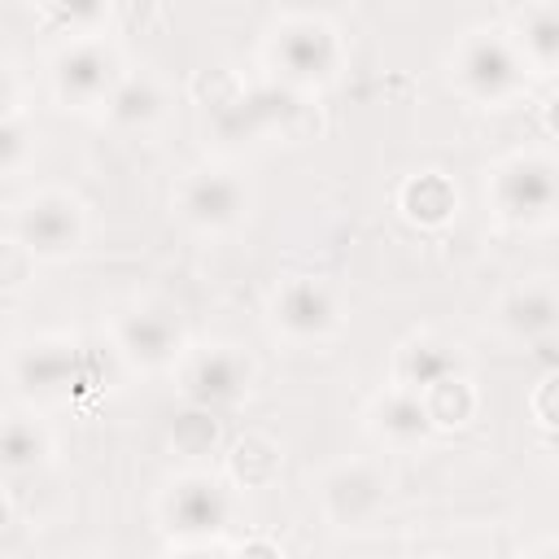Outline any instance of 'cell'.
I'll use <instances>...</instances> for the list:
<instances>
[{
	"label": "cell",
	"instance_id": "3",
	"mask_svg": "<svg viewBox=\"0 0 559 559\" xmlns=\"http://www.w3.org/2000/svg\"><path fill=\"white\" fill-rule=\"evenodd\" d=\"M493 214L511 227H542L555 214V162L546 153H515L493 166L489 179Z\"/></svg>",
	"mask_w": 559,
	"mask_h": 559
},
{
	"label": "cell",
	"instance_id": "16",
	"mask_svg": "<svg viewBox=\"0 0 559 559\" xmlns=\"http://www.w3.org/2000/svg\"><path fill=\"white\" fill-rule=\"evenodd\" d=\"M454 371H463V362H459V354H454L450 341H437V336H424L419 332V336H411V341L397 345L393 380L402 389H411V393H424L428 384H437V380H445Z\"/></svg>",
	"mask_w": 559,
	"mask_h": 559
},
{
	"label": "cell",
	"instance_id": "7",
	"mask_svg": "<svg viewBox=\"0 0 559 559\" xmlns=\"http://www.w3.org/2000/svg\"><path fill=\"white\" fill-rule=\"evenodd\" d=\"M118 74H122L118 52L96 35L70 39L52 57V92L61 105H74V109H100L105 96L114 92Z\"/></svg>",
	"mask_w": 559,
	"mask_h": 559
},
{
	"label": "cell",
	"instance_id": "6",
	"mask_svg": "<svg viewBox=\"0 0 559 559\" xmlns=\"http://www.w3.org/2000/svg\"><path fill=\"white\" fill-rule=\"evenodd\" d=\"M271 323L293 345L328 341L341 328V297L319 275H288L271 293Z\"/></svg>",
	"mask_w": 559,
	"mask_h": 559
},
{
	"label": "cell",
	"instance_id": "14",
	"mask_svg": "<svg viewBox=\"0 0 559 559\" xmlns=\"http://www.w3.org/2000/svg\"><path fill=\"white\" fill-rule=\"evenodd\" d=\"M555 288L550 280H524L515 288H507V297L498 301V328L520 341V345H537V341H550L555 332Z\"/></svg>",
	"mask_w": 559,
	"mask_h": 559
},
{
	"label": "cell",
	"instance_id": "2",
	"mask_svg": "<svg viewBox=\"0 0 559 559\" xmlns=\"http://www.w3.org/2000/svg\"><path fill=\"white\" fill-rule=\"evenodd\" d=\"M341 35L323 17H288L266 39V66L284 87H323L341 70Z\"/></svg>",
	"mask_w": 559,
	"mask_h": 559
},
{
	"label": "cell",
	"instance_id": "11",
	"mask_svg": "<svg viewBox=\"0 0 559 559\" xmlns=\"http://www.w3.org/2000/svg\"><path fill=\"white\" fill-rule=\"evenodd\" d=\"M9 376L13 384L35 397V402H52L66 397L79 380H83V349L66 336H39L13 349L9 358Z\"/></svg>",
	"mask_w": 559,
	"mask_h": 559
},
{
	"label": "cell",
	"instance_id": "5",
	"mask_svg": "<svg viewBox=\"0 0 559 559\" xmlns=\"http://www.w3.org/2000/svg\"><path fill=\"white\" fill-rule=\"evenodd\" d=\"M13 236L35 258H48V262L70 258L83 245V205H79V197L61 192V188H44V192L26 197L13 214Z\"/></svg>",
	"mask_w": 559,
	"mask_h": 559
},
{
	"label": "cell",
	"instance_id": "26",
	"mask_svg": "<svg viewBox=\"0 0 559 559\" xmlns=\"http://www.w3.org/2000/svg\"><path fill=\"white\" fill-rule=\"evenodd\" d=\"M39 4H44V0H39Z\"/></svg>",
	"mask_w": 559,
	"mask_h": 559
},
{
	"label": "cell",
	"instance_id": "13",
	"mask_svg": "<svg viewBox=\"0 0 559 559\" xmlns=\"http://www.w3.org/2000/svg\"><path fill=\"white\" fill-rule=\"evenodd\" d=\"M367 428H371V437L384 441L389 450H415V445H424V441L432 437L437 424H432L424 397L397 384V389H389V393H380V397L371 402Z\"/></svg>",
	"mask_w": 559,
	"mask_h": 559
},
{
	"label": "cell",
	"instance_id": "12",
	"mask_svg": "<svg viewBox=\"0 0 559 559\" xmlns=\"http://www.w3.org/2000/svg\"><path fill=\"white\" fill-rule=\"evenodd\" d=\"M389 498V480L376 463H341L319 485V507L336 528H362L380 515Z\"/></svg>",
	"mask_w": 559,
	"mask_h": 559
},
{
	"label": "cell",
	"instance_id": "25",
	"mask_svg": "<svg viewBox=\"0 0 559 559\" xmlns=\"http://www.w3.org/2000/svg\"><path fill=\"white\" fill-rule=\"evenodd\" d=\"M550 389H555V376H546L542 380V397H537V411H542V428H550L555 419H550Z\"/></svg>",
	"mask_w": 559,
	"mask_h": 559
},
{
	"label": "cell",
	"instance_id": "20",
	"mask_svg": "<svg viewBox=\"0 0 559 559\" xmlns=\"http://www.w3.org/2000/svg\"><path fill=\"white\" fill-rule=\"evenodd\" d=\"M402 210H406L415 223L437 227V223H445V218L459 210V197H454V188H450L445 175L428 170V175H415V179L402 188Z\"/></svg>",
	"mask_w": 559,
	"mask_h": 559
},
{
	"label": "cell",
	"instance_id": "1",
	"mask_svg": "<svg viewBox=\"0 0 559 559\" xmlns=\"http://www.w3.org/2000/svg\"><path fill=\"white\" fill-rule=\"evenodd\" d=\"M450 79L476 105H507L515 92H524L528 66L507 31H467L450 52Z\"/></svg>",
	"mask_w": 559,
	"mask_h": 559
},
{
	"label": "cell",
	"instance_id": "17",
	"mask_svg": "<svg viewBox=\"0 0 559 559\" xmlns=\"http://www.w3.org/2000/svg\"><path fill=\"white\" fill-rule=\"evenodd\" d=\"M511 44L520 52V61L537 74H555V61H559V17H555V4L550 0H533L515 13V31H511Z\"/></svg>",
	"mask_w": 559,
	"mask_h": 559
},
{
	"label": "cell",
	"instance_id": "23",
	"mask_svg": "<svg viewBox=\"0 0 559 559\" xmlns=\"http://www.w3.org/2000/svg\"><path fill=\"white\" fill-rule=\"evenodd\" d=\"M26 157H31V131H26V122L17 114L0 118V175L17 170Z\"/></svg>",
	"mask_w": 559,
	"mask_h": 559
},
{
	"label": "cell",
	"instance_id": "18",
	"mask_svg": "<svg viewBox=\"0 0 559 559\" xmlns=\"http://www.w3.org/2000/svg\"><path fill=\"white\" fill-rule=\"evenodd\" d=\"M48 450L52 441L39 419H26V415L0 419V476H31L35 467H44Z\"/></svg>",
	"mask_w": 559,
	"mask_h": 559
},
{
	"label": "cell",
	"instance_id": "19",
	"mask_svg": "<svg viewBox=\"0 0 559 559\" xmlns=\"http://www.w3.org/2000/svg\"><path fill=\"white\" fill-rule=\"evenodd\" d=\"M288 109V96L280 87H262V92H249L240 100H227L218 114H214V127L223 140H253L262 135V127H271L280 114Z\"/></svg>",
	"mask_w": 559,
	"mask_h": 559
},
{
	"label": "cell",
	"instance_id": "22",
	"mask_svg": "<svg viewBox=\"0 0 559 559\" xmlns=\"http://www.w3.org/2000/svg\"><path fill=\"white\" fill-rule=\"evenodd\" d=\"M44 9L66 35L83 39V35H100V26L114 13V0H44Z\"/></svg>",
	"mask_w": 559,
	"mask_h": 559
},
{
	"label": "cell",
	"instance_id": "9",
	"mask_svg": "<svg viewBox=\"0 0 559 559\" xmlns=\"http://www.w3.org/2000/svg\"><path fill=\"white\" fill-rule=\"evenodd\" d=\"M114 345L131 367L157 371L183 358V323L166 301H135L114 319Z\"/></svg>",
	"mask_w": 559,
	"mask_h": 559
},
{
	"label": "cell",
	"instance_id": "21",
	"mask_svg": "<svg viewBox=\"0 0 559 559\" xmlns=\"http://www.w3.org/2000/svg\"><path fill=\"white\" fill-rule=\"evenodd\" d=\"M419 397H424L432 424H467L472 411H476V389H472V380H467L463 371H454V376L428 384Z\"/></svg>",
	"mask_w": 559,
	"mask_h": 559
},
{
	"label": "cell",
	"instance_id": "24",
	"mask_svg": "<svg viewBox=\"0 0 559 559\" xmlns=\"http://www.w3.org/2000/svg\"><path fill=\"white\" fill-rule=\"evenodd\" d=\"M17 105V83H13V70L0 66V118H9Z\"/></svg>",
	"mask_w": 559,
	"mask_h": 559
},
{
	"label": "cell",
	"instance_id": "8",
	"mask_svg": "<svg viewBox=\"0 0 559 559\" xmlns=\"http://www.w3.org/2000/svg\"><path fill=\"white\" fill-rule=\"evenodd\" d=\"M175 210L197 231H227L249 214V188L236 170L201 166V170L183 175V183L175 192Z\"/></svg>",
	"mask_w": 559,
	"mask_h": 559
},
{
	"label": "cell",
	"instance_id": "10",
	"mask_svg": "<svg viewBox=\"0 0 559 559\" xmlns=\"http://www.w3.org/2000/svg\"><path fill=\"white\" fill-rule=\"evenodd\" d=\"M179 389L188 397V406H201V411H227L236 406L245 393H249V380H253V362L236 349V345H201L183 358V371H179Z\"/></svg>",
	"mask_w": 559,
	"mask_h": 559
},
{
	"label": "cell",
	"instance_id": "15",
	"mask_svg": "<svg viewBox=\"0 0 559 559\" xmlns=\"http://www.w3.org/2000/svg\"><path fill=\"white\" fill-rule=\"evenodd\" d=\"M162 109H166V96H162V83L153 74H118L114 92L100 105L105 122L114 131H127V135L148 131L162 118Z\"/></svg>",
	"mask_w": 559,
	"mask_h": 559
},
{
	"label": "cell",
	"instance_id": "4",
	"mask_svg": "<svg viewBox=\"0 0 559 559\" xmlns=\"http://www.w3.org/2000/svg\"><path fill=\"white\" fill-rule=\"evenodd\" d=\"M162 520L179 546H210L231 524V489L210 472H188L166 489Z\"/></svg>",
	"mask_w": 559,
	"mask_h": 559
}]
</instances>
